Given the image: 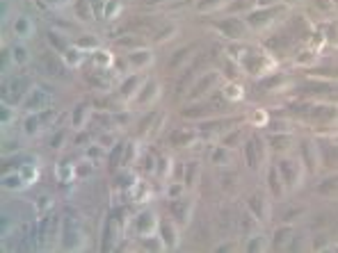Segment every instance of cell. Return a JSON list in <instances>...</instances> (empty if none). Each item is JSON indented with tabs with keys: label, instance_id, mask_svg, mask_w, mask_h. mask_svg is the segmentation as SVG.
<instances>
[{
	"label": "cell",
	"instance_id": "obj_1",
	"mask_svg": "<svg viewBox=\"0 0 338 253\" xmlns=\"http://www.w3.org/2000/svg\"><path fill=\"white\" fill-rule=\"evenodd\" d=\"M135 228H137V233L142 237H151V235H155V228H158V217L151 210H144L135 221Z\"/></svg>",
	"mask_w": 338,
	"mask_h": 253
},
{
	"label": "cell",
	"instance_id": "obj_2",
	"mask_svg": "<svg viewBox=\"0 0 338 253\" xmlns=\"http://www.w3.org/2000/svg\"><path fill=\"white\" fill-rule=\"evenodd\" d=\"M23 105L30 114H39V112L46 109V105H48V96H46V91H41V89H32V91H28Z\"/></svg>",
	"mask_w": 338,
	"mask_h": 253
},
{
	"label": "cell",
	"instance_id": "obj_3",
	"mask_svg": "<svg viewBox=\"0 0 338 253\" xmlns=\"http://www.w3.org/2000/svg\"><path fill=\"white\" fill-rule=\"evenodd\" d=\"M142 82H144V78H142V75H130V78H126L124 82H121V87H119L121 98H124V100L137 98L139 89H142Z\"/></svg>",
	"mask_w": 338,
	"mask_h": 253
},
{
	"label": "cell",
	"instance_id": "obj_4",
	"mask_svg": "<svg viewBox=\"0 0 338 253\" xmlns=\"http://www.w3.org/2000/svg\"><path fill=\"white\" fill-rule=\"evenodd\" d=\"M279 171H281V178H284L286 185H290V187H295L297 185V176L302 171V164L293 162V160H281V164H279Z\"/></svg>",
	"mask_w": 338,
	"mask_h": 253
},
{
	"label": "cell",
	"instance_id": "obj_5",
	"mask_svg": "<svg viewBox=\"0 0 338 253\" xmlns=\"http://www.w3.org/2000/svg\"><path fill=\"white\" fill-rule=\"evenodd\" d=\"M158 94H160V84L155 82V80H149V82H144L142 84V89H139V94H137V103L139 105H151L155 98H158Z\"/></svg>",
	"mask_w": 338,
	"mask_h": 253
},
{
	"label": "cell",
	"instance_id": "obj_6",
	"mask_svg": "<svg viewBox=\"0 0 338 253\" xmlns=\"http://www.w3.org/2000/svg\"><path fill=\"white\" fill-rule=\"evenodd\" d=\"M128 62L130 66H135V69H149L151 64H153V53H151L149 48H142V50H133V53L128 55Z\"/></svg>",
	"mask_w": 338,
	"mask_h": 253
},
{
	"label": "cell",
	"instance_id": "obj_7",
	"mask_svg": "<svg viewBox=\"0 0 338 253\" xmlns=\"http://www.w3.org/2000/svg\"><path fill=\"white\" fill-rule=\"evenodd\" d=\"M160 239H164V248H174L179 244V230L172 221L160 223Z\"/></svg>",
	"mask_w": 338,
	"mask_h": 253
},
{
	"label": "cell",
	"instance_id": "obj_8",
	"mask_svg": "<svg viewBox=\"0 0 338 253\" xmlns=\"http://www.w3.org/2000/svg\"><path fill=\"white\" fill-rule=\"evenodd\" d=\"M84 60V50H80L78 46H69L66 50H62V62H64L69 69H78Z\"/></svg>",
	"mask_w": 338,
	"mask_h": 253
},
{
	"label": "cell",
	"instance_id": "obj_9",
	"mask_svg": "<svg viewBox=\"0 0 338 253\" xmlns=\"http://www.w3.org/2000/svg\"><path fill=\"white\" fill-rule=\"evenodd\" d=\"M215 82H217V73H206L199 82L194 84L192 89V98H201L204 94H208V89H213Z\"/></svg>",
	"mask_w": 338,
	"mask_h": 253
},
{
	"label": "cell",
	"instance_id": "obj_10",
	"mask_svg": "<svg viewBox=\"0 0 338 253\" xmlns=\"http://www.w3.org/2000/svg\"><path fill=\"white\" fill-rule=\"evenodd\" d=\"M35 32V25H32V19L30 16H19L14 21V35L19 39H28V37Z\"/></svg>",
	"mask_w": 338,
	"mask_h": 253
},
{
	"label": "cell",
	"instance_id": "obj_11",
	"mask_svg": "<svg viewBox=\"0 0 338 253\" xmlns=\"http://www.w3.org/2000/svg\"><path fill=\"white\" fill-rule=\"evenodd\" d=\"M3 185H5V189H12V192H21V189L28 187V183H25V178L21 174H10V176H3Z\"/></svg>",
	"mask_w": 338,
	"mask_h": 253
},
{
	"label": "cell",
	"instance_id": "obj_12",
	"mask_svg": "<svg viewBox=\"0 0 338 253\" xmlns=\"http://www.w3.org/2000/svg\"><path fill=\"white\" fill-rule=\"evenodd\" d=\"M90 114H92L90 105H78V107L73 109V128L75 130L82 128V125L87 123V119H90Z\"/></svg>",
	"mask_w": 338,
	"mask_h": 253
},
{
	"label": "cell",
	"instance_id": "obj_13",
	"mask_svg": "<svg viewBox=\"0 0 338 253\" xmlns=\"http://www.w3.org/2000/svg\"><path fill=\"white\" fill-rule=\"evenodd\" d=\"M222 28L226 30V35H229L231 39H240V37H242V23L235 19H229L226 23H222Z\"/></svg>",
	"mask_w": 338,
	"mask_h": 253
},
{
	"label": "cell",
	"instance_id": "obj_14",
	"mask_svg": "<svg viewBox=\"0 0 338 253\" xmlns=\"http://www.w3.org/2000/svg\"><path fill=\"white\" fill-rule=\"evenodd\" d=\"M119 14H121V3H119V0H108L105 7H103V19L115 21Z\"/></svg>",
	"mask_w": 338,
	"mask_h": 253
},
{
	"label": "cell",
	"instance_id": "obj_15",
	"mask_svg": "<svg viewBox=\"0 0 338 253\" xmlns=\"http://www.w3.org/2000/svg\"><path fill=\"white\" fill-rule=\"evenodd\" d=\"M247 23L251 28H263V25L270 23V12H254V14L247 16Z\"/></svg>",
	"mask_w": 338,
	"mask_h": 253
},
{
	"label": "cell",
	"instance_id": "obj_16",
	"mask_svg": "<svg viewBox=\"0 0 338 253\" xmlns=\"http://www.w3.org/2000/svg\"><path fill=\"white\" fill-rule=\"evenodd\" d=\"M25 135H28V137H32V135H37L39 133V125H41V116L39 114H30L28 116V119H25Z\"/></svg>",
	"mask_w": 338,
	"mask_h": 253
},
{
	"label": "cell",
	"instance_id": "obj_17",
	"mask_svg": "<svg viewBox=\"0 0 338 253\" xmlns=\"http://www.w3.org/2000/svg\"><path fill=\"white\" fill-rule=\"evenodd\" d=\"M75 46H78L80 50H99V39H96L94 35H84L75 41Z\"/></svg>",
	"mask_w": 338,
	"mask_h": 253
},
{
	"label": "cell",
	"instance_id": "obj_18",
	"mask_svg": "<svg viewBox=\"0 0 338 253\" xmlns=\"http://www.w3.org/2000/svg\"><path fill=\"white\" fill-rule=\"evenodd\" d=\"M94 62L99 66H103V69H110L112 62H115V57H112L108 50H94Z\"/></svg>",
	"mask_w": 338,
	"mask_h": 253
},
{
	"label": "cell",
	"instance_id": "obj_19",
	"mask_svg": "<svg viewBox=\"0 0 338 253\" xmlns=\"http://www.w3.org/2000/svg\"><path fill=\"white\" fill-rule=\"evenodd\" d=\"M28 80L25 78H19V80H12V98H21V96L25 94V91H28Z\"/></svg>",
	"mask_w": 338,
	"mask_h": 253
},
{
	"label": "cell",
	"instance_id": "obj_20",
	"mask_svg": "<svg viewBox=\"0 0 338 253\" xmlns=\"http://www.w3.org/2000/svg\"><path fill=\"white\" fill-rule=\"evenodd\" d=\"M192 137H194V135L190 133V130H176V133L172 135V144H176V146H185Z\"/></svg>",
	"mask_w": 338,
	"mask_h": 253
},
{
	"label": "cell",
	"instance_id": "obj_21",
	"mask_svg": "<svg viewBox=\"0 0 338 253\" xmlns=\"http://www.w3.org/2000/svg\"><path fill=\"white\" fill-rule=\"evenodd\" d=\"M12 55H14L16 64H25V62H28V57H30V55H28V50H25V46H21V44L12 48Z\"/></svg>",
	"mask_w": 338,
	"mask_h": 253
},
{
	"label": "cell",
	"instance_id": "obj_22",
	"mask_svg": "<svg viewBox=\"0 0 338 253\" xmlns=\"http://www.w3.org/2000/svg\"><path fill=\"white\" fill-rule=\"evenodd\" d=\"M224 96L231 100H240L242 98V89H240L238 84H226V87H224Z\"/></svg>",
	"mask_w": 338,
	"mask_h": 253
},
{
	"label": "cell",
	"instance_id": "obj_23",
	"mask_svg": "<svg viewBox=\"0 0 338 253\" xmlns=\"http://www.w3.org/2000/svg\"><path fill=\"white\" fill-rule=\"evenodd\" d=\"M197 176H199V164H197V162H190L188 176H185V185H188V187H192L194 180H197Z\"/></svg>",
	"mask_w": 338,
	"mask_h": 253
},
{
	"label": "cell",
	"instance_id": "obj_24",
	"mask_svg": "<svg viewBox=\"0 0 338 253\" xmlns=\"http://www.w3.org/2000/svg\"><path fill=\"white\" fill-rule=\"evenodd\" d=\"M21 176H23L25 183H28V187H30V185L37 180V169H35V164H30V167H23V169H21Z\"/></svg>",
	"mask_w": 338,
	"mask_h": 253
},
{
	"label": "cell",
	"instance_id": "obj_25",
	"mask_svg": "<svg viewBox=\"0 0 338 253\" xmlns=\"http://www.w3.org/2000/svg\"><path fill=\"white\" fill-rule=\"evenodd\" d=\"M224 5V0H199V12H208V10H217Z\"/></svg>",
	"mask_w": 338,
	"mask_h": 253
},
{
	"label": "cell",
	"instance_id": "obj_26",
	"mask_svg": "<svg viewBox=\"0 0 338 253\" xmlns=\"http://www.w3.org/2000/svg\"><path fill=\"white\" fill-rule=\"evenodd\" d=\"M304 155H306V164H308V169H313L315 167V146L308 142L306 146H304Z\"/></svg>",
	"mask_w": 338,
	"mask_h": 253
},
{
	"label": "cell",
	"instance_id": "obj_27",
	"mask_svg": "<svg viewBox=\"0 0 338 253\" xmlns=\"http://www.w3.org/2000/svg\"><path fill=\"white\" fill-rule=\"evenodd\" d=\"M46 208H50V196H39V199H37V212L44 214Z\"/></svg>",
	"mask_w": 338,
	"mask_h": 253
},
{
	"label": "cell",
	"instance_id": "obj_28",
	"mask_svg": "<svg viewBox=\"0 0 338 253\" xmlns=\"http://www.w3.org/2000/svg\"><path fill=\"white\" fill-rule=\"evenodd\" d=\"M188 53H190V48H188V50H181V53H176L179 57H176V60H172V69H179V66H181V62H185V60H188Z\"/></svg>",
	"mask_w": 338,
	"mask_h": 253
},
{
	"label": "cell",
	"instance_id": "obj_29",
	"mask_svg": "<svg viewBox=\"0 0 338 253\" xmlns=\"http://www.w3.org/2000/svg\"><path fill=\"white\" fill-rule=\"evenodd\" d=\"M12 119H14V112H12V107H7V105L3 103V125L7 128V121L12 123Z\"/></svg>",
	"mask_w": 338,
	"mask_h": 253
},
{
	"label": "cell",
	"instance_id": "obj_30",
	"mask_svg": "<svg viewBox=\"0 0 338 253\" xmlns=\"http://www.w3.org/2000/svg\"><path fill=\"white\" fill-rule=\"evenodd\" d=\"M265 121H268V114L265 112H256V116L251 119L254 125H265Z\"/></svg>",
	"mask_w": 338,
	"mask_h": 253
},
{
	"label": "cell",
	"instance_id": "obj_31",
	"mask_svg": "<svg viewBox=\"0 0 338 253\" xmlns=\"http://www.w3.org/2000/svg\"><path fill=\"white\" fill-rule=\"evenodd\" d=\"M270 187L274 189V194H281V192H279V180H277V171H272V174H270Z\"/></svg>",
	"mask_w": 338,
	"mask_h": 253
},
{
	"label": "cell",
	"instance_id": "obj_32",
	"mask_svg": "<svg viewBox=\"0 0 338 253\" xmlns=\"http://www.w3.org/2000/svg\"><path fill=\"white\" fill-rule=\"evenodd\" d=\"M315 5H318V7H322V10H327V12H331L336 3H327V0H315Z\"/></svg>",
	"mask_w": 338,
	"mask_h": 253
},
{
	"label": "cell",
	"instance_id": "obj_33",
	"mask_svg": "<svg viewBox=\"0 0 338 253\" xmlns=\"http://www.w3.org/2000/svg\"><path fill=\"white\" fill-rule=\"evenodd\" d=\"M62 142H64V133H60L57 135V137H53V142H50V146H53V149H60V144Z\"/></svg>",
	"mask_w": 338,
	"mask_h": 253
},
{
	"label": "cell",
	"instance_id": "obj_34",
	"mask_svg": "<svg viewBox=\"0 0 338 253\" xmlns=\"http://www.w3.org/2000/svg\"><path fill=\"white\" fill-rule=\"evenodd\" d=\"M256 3V7H272L274 5V0H254Z\"/></svg>",
	"mask_w": 338,
	"mask_h": 253
},
{
	"label": "cell",
	"instance_id": "obj_35",
	"mask_svg": "<svg viewBox=\"0 0 338 253\" xmlns=\"http://www.w3.org/2000/svg\"><path fill=\"white\" fill-rule=\"evenodd\" d=\"M92 169L90 167H75V176H87Z\"/></svg>",
	"mask_w": 338,
	"mask_h": 253
},
{
	"label": "cell",
	"instance_id": "obj_36",
	"mask_svg": "<svg viewBox=\"0 0 338 253\" xmlns=\"http://www.w3.org/2000/svg\"><path fill=\"white\" fill-rule=\"evenodd\" d=\"M87 155H90V158H99V155H103V149H90Z\"/></svg>",
	"mask_w": 338,
	"mask_h": 253
},
{
	"label": "cell",
	"instance_id": "obj_37",
	"mask_svg": "<svg viewBox=\"0 0 338 253\" xmlns=\"http://www.w3.org/2000/svg\"><path fill=\"white\" fill-rule=\"evenodd\" d=\"M333 3H338V0H333Z\"/></svg>",
	"mask_w": 338,
	"mask_h": 253
}]
</instances>
